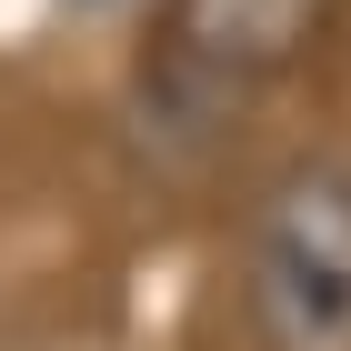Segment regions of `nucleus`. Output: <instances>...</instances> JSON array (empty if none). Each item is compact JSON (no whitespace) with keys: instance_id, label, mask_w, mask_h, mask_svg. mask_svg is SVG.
I'll use <instances>...</instances> for the list:
<instances>
[{"instance_id":"obj_1","label":"nucleus","mask_w":351,"mask_h":351,"mask_svg":"<svg viewBox=\"0 0 351 351\" xmlns=\"http://www.w3.org/2000/svg\"><path fill=\"white\" fill-rule=\"evenodd\" d=\"M241 301L261 351H351V171L301 161L261 201L241 251Z\"/></svg>"},{"instance_id":"obj_2","label":"nucleus","mask_w":351,"mask_h":351,"mask_svg":"<svg viewBox=\"0 0 351 351\" xmlns=\"http://www.w3.org/2000/svg\"><path fill=\"white\" fill-rule=\"evenodd\" d=\"M322 21V0H181V40L221 71H261Z\"/></svg>"}]
</instances>
